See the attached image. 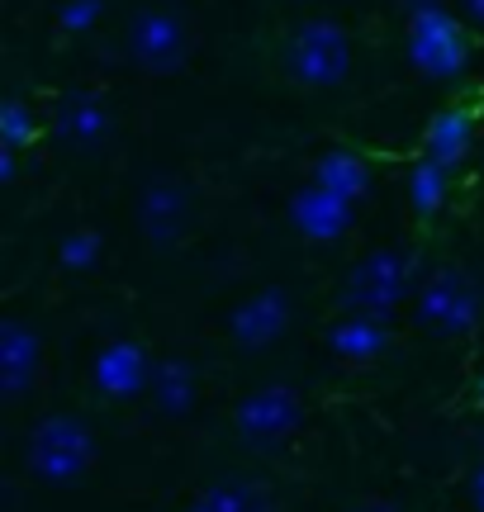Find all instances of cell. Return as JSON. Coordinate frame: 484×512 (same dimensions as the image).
Returning a JSON list of instances; mask_svg holds the SVG:
<instances>
[{"instance_id":"obj_14","label":"cell","mask_w":484,"mask_h":512,"mask_svg":"<svg viewBox=\"0 0 484 512\" xmlns=\"http://www.w3.org/2000/svg\"><path fill=\"white\" fill-rule=\"evenodd\" d=\"M53 128H57L62 143L95 147L105 133H110V110H105L100 95H91V91H67V95H57Z\"/></svg>"},{"instance_id":"obj_16","label":"cell","mask_w":484,"mask_h":512,"mask_svg":"<svg viewBox=\"0 0 484 512\" xmlns=\"http://www.w3.org/2000/svg\"><path fill=\"white\" fill-rule=\"evenodd\" d=\"M314 185H323V190H333V195L356 204L371 190V166L352 147H333V152H323L314 162Z\"/></svg>"},{"instance_id":"obj_6","label":"cell","mask_w":484,"mask_h":512,"mask_svg":"<svg viewBox=\"0 0 484 512\" xmlns=\"http://www.w3.org/2000/svg\"><path fill=\"white\" fill-rule=\"evenodd\" d=\"M129 57L152 76L181 72L190 57L186 19L171 15V10H138L129 19Z\"/></svg>"},{"instance_id":"obj_8","label":"cell","mask_w":484,"mask_h":512,"mask_svg":"<svg viewBox=\"0 0 484 512\" xmlns=\"http://www.w3.org/2000/svg\"><path fill=\"white\" fill-rule=\"evenodd\" d=\"M138 228L152 247H176L190 228V190L171 176H157V181L143 185L138 195Z\"/></svg>"},{"instance_id":"obj_27","label":"cell","mask_w":484,"mask_h":512,"mask_svg":"<svg viewBox=\"0 0 484 512\" xmlns=\"http://www.w3.org/2000/svg\"><path fill=\"white\" fill-rule=\"evenodd\" d=\"M466 15L475 19V24H484V0H466Z\"/></svg>"},{"instance_id":"obj_11","label":"cell","mask_w":484,"mask_h":512,"mask_svg":"<svg viewBox=\"0 0 484 512\" xmlns=\"http://www.w3.org/2000/svg\"><path fill=\"white\" fill-rule=\"evenodd\" d=\"M152 370L157 366L148 361V351L138 347V342H105V347L95 351L91 380L105 399H133V394L148 389Z\"/></svg>"},{"instance_id":"obj_20","label":"cell","mask_w":484,"mask_h":512,"mask_svg":"<svg viewBox=\"0 0 484 512\" xmlns=\"http://www.w3.org/2000/svg\"><path fill=\"white\" fill-rule=\"evenodd\" d=\"M38 143V119L29 114V105L24 100H5L0 105V147H15V152H24V147Z\"/></svg>"},{"instance_id":"obj_18","label":"cell","mask_w":484,"mask_h":512,"mask_svg":"<svg viewBox=\"0 0 484 512\" xmlns=\"http://www.w3.org/2000/svg\"><path fill=\"white\" fill-rule=\"evenodd\" d=\"M451 195V171L442 162H432V157H423V162H413L409 171V204L418 219H432L442 204H447Z\"/></svg>"},{"instance_id":"obj_19","label":"cell","mask_w":484,"mask_h":512,"mask_svg":"<svg viewBox=\"0 0 484 512\" xmlns=\"http://www.w3.org/2000/svg\"><path fill=\"white\" fill-rule=\"evenodd\" d=\"M200 503H205L209 512H276L271 489H266L261 479H224V484H214Z\"/></svg>"},{"instance_id":"obj_9","label":"cell","mask_w":484,"mask_h":512,"mask_svg":"<svg viewBox=\"0 0 484 512\" xmlns=\"http://www.w3.org/2000/svg\"><path fill=\"white\" fill-rule=\"evenodd\" d=\"M290 328V294L280 290V285H266V290L247 294L238 309L228 313V337L238 342L242 351H261L280 342Z\"/></svg>"},{"instance_id":"obj_13","label":"cell","mask_w":484,"mask_h":512,"mask_svg":"<svg viewBox=\"0 0 484 512\" xmlns=\"http://www.w3.org/2000/svg\"><path fill=\"white\" fill-rule=\"evenodd\" d=\"M475 133H480V119L470 105H447V110H437L423 128V157L432 162H442L447 171L466 162L470 152H475Z\"/></svg>"},{"instance_id":"obj_10","label":"cell","mask_w":484,"mask_h":512,"mask_svg":"<svg viewBox=\"0 0 484 512\" xmlns=\"http://www.w3.org/2000/svg\"><path fill=\"white\" fill-rule=\"evenodd\" d=\"M290 228L309 242H337L352 233V200H342L323 185H304L290 195Z\"/></svg>"},{"instance_id":"obj_25","label":"cell","mask_w":484,"mask_h":512,"mask_svg":"<svg viewBox=\"0 0 484 512\" xmlns=\"http://www.w3.org/2000/svg\"><path fill=\"white\" fill-rule=\"evenodd\" d=\"M404 10H409V19L413 15H428V10H442V0H399Z\"/></svg>"},{"instance_id":"obj_29","label":"cell","mask_w":484,"mask_h":512,"mask_svg":"<svg viewBox=\"0 0 484 512\" xmlns=\"http://www.w3.org/2000/svg\"><path fill=\"white\" fill-rule=\"evenodd\" d=\"M480 403H484V375H480Z\"/></svg>"},{"instance_id":"obj_12","label":"cell","mask_w":484,"mask_h":512,"mask_svg":"<svg viewBox=\"0 0 484 512\" xmlns=\"http://www.w3.org/2000/svg\"><path fill=\"white\" fill-rule=\"evenodd\" d=\"M38 361H43V337L29 323H19V318L0 323V394L5 399H24L29 394Z\"/></svg>"},{"instance_id":"obj_4","label":"cell","mask_w":484,"mask_h":512,"mask_svg":"<svg viewBox=\"0 0 484 512\" xmlns=\"http://www.w3.org/2000/svg\"><path fill=\"white\" fill-rule=\"evenodd\" d=\"M484 313V290L480 280L461 266H442V271H432L423 285H418V309L413 318L423 323L428 332L437 337H461L480 323Z\"/></svg>"},{"instance_id":"obj_5","label":"cell","mask_w":484,"mask_h":512,"mask_svg":"<svg viewBox=\"0 0 484 512\" xmlns=\"http://www.w3.org/2000/svg\"><path fill=\"white\" fill-rule=\"evenodd\" d=\"M409 62L432 81H456L470 67V38L447 5L409 19Z\"/></svg>"},{"instance_id":"obj_7","label":"cell","mask_w":484,"mask_h":512,"mask_svg":"<svg viewBox=\"0 0 484 512\" xmlns=\"http://www.w3.org/2000/svg\"><path fill=\"white\" fill-rule=\"evenodd\" d=\"M299 422H304V399H299L290 384H266V389H252L247 399L238 403L233 413V427L247 446H276L280 437H290Z\"/></svg>"},{"instance_id":"obj_26","label":"cell","mask_w":484,"mask_h":512,"mask_svg":"<svg viewBox=\"0 0 484 512\" xmlns=\"http://www.w3.org/2000/svg\"><path fill=\"white\" fill-rule=\"evenodd\" d=\"M347 512H399L394 503H356V508H347Z\"/></svg>"},{"instance_id":"obj_28","label":"cell","mask_w":484,"mask_h":512,"mask_svg":"<svg viewBox=\"0 0 484 512\" xmlns=\"http://www.w3.org/2000/svg\"><path fill=\"white\" fill-rule=\"evenodd\" d=\"M186 512H209V508H205V503H200V508H186Z\"/></svg>"},{"instance_id":"obj_2","label":"cell","mask_w":484,"mask_h":512,"mask_svg":"<svg viewBox=\"0 0 484 512\" xmlns=\"http://www.w3.org/2000/svg\"><path fill=\"white\" fill-rule=\"evenodd\" d=\"M29 475L43 479V484H72L91 470L95 460V437L91 427L72 413H48V418L38 422L34 432H29Z\"/></svg>"},{"instance_id":"obj_17","label":"cell","mask_w":484,"mask_h":512,"mask_svg":"<svg viewBox=\"0 0 484 512\" xmlns=\"http://www.w3.org/2000/svg\"><path fill=\"white\" fill-rule=\"evenodd\" d=\"M152 399H157V408L162 413H171V418H181V413H190L195 408V366L190 361H162V366L152 370Z\"/></svg>"},{"instance_id":"obj_23","label":"cell","mask_w":484,"mask_h":512,"mask_svg":"<svg viewBox=\"0 0 484 512\" xmlns=\"http://www.w3.org/2000/svg\"><path fill=\"white\" fill-rule=\"evenodd\" d=\"M19 181V152L15 147H0V185H15Z\"/></svg>"},{"instance_id":"obj_15","label":"cell","mask_w":484,"mask_h":512,"mask_svg":"<svg viewBox=\"0 0 484 512\" xmlns=\"http://www.w3.org/2000/svg\"><path fill=\"white\" fill-rule=\"evenodd\" d=\"M394 342L390 332V318H375V313H347L342 323H333L328 332V347L333 356L342 361H375V356H385Z\"/></svg>"},{"instance_id":"obj_3","label":"cell","mask_w":484,"mask_h":512,"mask_svg":"<svg viewBox=\"0 0 484 512\" xmlns=\"http://www.w3.org/2000/svg\"><path fill=\"white\" fill-rule=\"evenodd\" d=\"M413 285V261L399 247H375L356 261L347 280H342V304L352 313H375V318H390Z\"/></svg>"},{"instance_id":"obj_22","label":"cell","mask_w":484,"mask_h":512,"mask_svg":"<svg viewBox=\"0 0 484 512\" xmlns=\"http://www.w3.org/2000/svg\"><path fill=\"white\" fill-rule=\"evenodd\" d=\"M105 15V0H62V10H57V29H67V34H91L95 24Z\"/></svg>"},{"instance_id":"obj_21","label":"cell","mask_w":484,"mask_h":512,"mask_svg":"<svg viewBox=\"0 0 484 512\" xmlns=\"http://www.w3.org/2000/svg\"><path fill=\"white\" fill-rule=\"evenodd\" d=\"M100 252H105V242H100L95 228H76V233H67V238L57 242V261L67 271H91L95 261H100Z\"/></svg>"},{"instance_id":"obj_24","label":"cell","mask_w":484,"mask_h":512,"mask_svg":"<svg viewBox=\"0 0 484 512\" xmlns=\"http://www.w3.org/2000/svg\"><path fill=\"white\" fill-rule=\"evenodd\" d=\"M470 498H475V508L484 512V465H475V475H470Z\"/></svg>"},{"instance_id":"obj_1","label":"cell","mask_w":484,"mask_h":512,"mask_svg":"<svg viewBox=\"0 0 484 512\" xmlns=\"http://www.w3.org/2000/svg\"><path fill=\"white\" fill-rule=\"evenodd\" d=\"M285 72L309 91H333L352 76V38L333 19H304L295 34L285 38Z\"/></svg>"}]
</instances>
